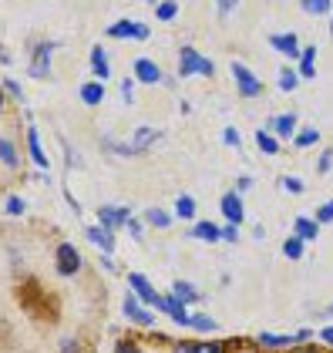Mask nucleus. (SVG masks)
<instances>
[{"label":"nucleus","instance_id":"nucleus-3","mask_svg":"<svg viewBox=\"0 0 333 353\" xmlns=\"http://www.w3.org/2000/svg\"><path fill=\"white\" fill-rule=\"evenodd\" d=\"M310 336H313L310 330H300V333H259L256 347H263V350H293L296 343H306Z\"/></svg>","mask_w":333,"mask_h":353},{"label":"nucleus","instance_id":"nucleus-42","mask_svg":"<svg viewBox=\"0 0 333 353\" xmlns=\"http://www.w3.org/2000/svg\"><path fill=\"white\" fill-rule=\"evenodd\" d=\"M222 243H239V225L225 222V225H222Z\"/></svg>","mask_w":333,"mask_h":353},{"label":"nucleus","instance_id":"nucleus-32","mask_svg":"<svg viewBox=\"0 0 333 353\" xmlns=\"http://www.w3.org/2000/svg\"><path fill=\"white\" fill-rule=\"evenodd\" d=\"M101 145L108 148L111 155H139L132 141H114V138H101Z\"/></svg>","mask_w":333,"mask_h":353},{"label":"nucleus","instance_id":"nucleus-30","mask_svg":"<svg viewBox=\"0 0 333 353\" xmlns=\"http://www.w3.org/2000/svg\"><path fill=\"white\" fill-rule=\"evenodd\" d=\"M155 17H159L162 24H172V21L179 17V3H175V0H162V3H155Z\"/></svg>","mask_w":333,"mask_h":353},{"label":"nucleus","instance_id":"nucleus-50","mask_svg":"<svg viewBox=\"0 0 333 353\" xmlns=\"http://www.w3.org/2000/svg\"><path fill=\"white\" fill-rule=\"evenodd\" d=\"M320 340H323L327 347H333V326H323V330H320Z\"/></svg>","mask_w":333,"mask_h":353},{"label":"nucleus","instance_id":"nucleus-12","mask_svg":"<svg viewBox=\"0 0 333 353\" xmlns=\"http://www.w3.org/2000/svg\"><path fill=\"white\" fill-rule=\"evenodd\" d=\"M98 222L114 232L118 225H128L132 222V209L128 205H98Z\"/></svg>","mask_w":333,"mask_h":353},{"label":"nucleus","instance_id":"nucleus-15","mask_svg":"<svg viewBox=\"0 0 333 353\" xmlns=\"http://www.w3.org/2000/svg\"><path fill=\"white\" fill-rule=\"evenodd\" d=\"M84 236H88V243L91 245H98V252H114V232L105 229L101 222L88 225V229H84Z\"/></svg>","mask_w":333,"mask_h":353},{"label":"nucleus","instance_id":"nucleus-21","mask_svg":"<svg viewBox=\"0 0 333 353\" xmlns=\"http://www.w3.org/2000/svg\"><path fill=\"white\" fill-rule=\"evenodd\" d=\"M189 236H192V239H202V243H219L222 229L216 225V222H209V219H205V222H195L192 229H189Z\"/></svg>","mask_w":333,"mask_h":353},{"label":"nucleus","instance_id":"nucleus-19","mask_svg":"<svg viewBox=\"0 0 333 353\" xmlns=\"http://www.w3.org/2000/svg\"><path fill=\"white\" fill-rule=\"evenodd\" d=\"M159 138H162V132H155V128H148V125H139V128H135V135H132V145H135V152H139V155H145Z\"/></svg>","mask_w":333,"mask_h":353},{"label":"nucleus","instance_id":"nucleus-35","mask_svg":"<svg viewBox=\"0 0 333 353\" xmlns=\"http://www.w3.org/2000/svg\"><path fill=\"white\" fill-rule=\"evenodd\" d=\"M192 330H199V333H216L219 323L212 316H205V313H192Z\"/></svg>","mask_w":333,"mask_h":353},{"label":"nucleus","instance_id":"nucleus-11","mask_svg":"<svg viewBox=\"0 0 333 353\" xmlns=\"http://www.w3.org/2000/svg\"><path fill=\"white\" fill-rule=\"evenodd\" d=\"M270 48H273L276 54H286L290 61H300V54H303L300 37H296L293 30H286V34H270Z\"/></svg>","mask_w":333,"mask_h":353},{"label":"nucleus","instance_id":"nucleus-41","mask_svg":"<svg viewBox=\"0 0 333 353\" xmlns=\"http://www.w3.org/2000/svg\"><path fill=\"white\" fill-rule=\"evenodd\" d=\"M114 353H145V350H141V347L135 343V340H132V336H125V340H118Z\"/></svg>","mask_w":333,"mask_h":353},{"label":"nucleus","instance_id":"nucleus-29","mask_svg":"<svg viewBox=\"0 0 333 353\" xmlns=\"http://www.w3.org/2000/svg\"><path fill=\"white\" fill-rule=\"evenodd\" d=\"M303 249H306V243L300 236H286L283 239V256L286 259H303Z\"/></svg>","mask_w":333,"mask_h":353},{"label":"nucleus","instance_id":"nucleus-5","mask_svg":"<svg viewBox=\"0 0 333 353\" xmlns=\"http://www.w3.org/2000/svg\"><path fill=\"white\" fill-rule=\"evenodd\" d=\"M108 37H114V41H148L152 37V30L145 28V24H139V21H128V17H121V21H114V24H108V30H105Z\"/></svg>","mask_w":333,"mask_h":353},{"label":"nucleus","instance_id":"nucleus-44","mask_svg":"<svg viewBox=\"0 0 333 353\" xmlns=\"http://www.w3.org/2000/svg\"><path fill=\"white\" fill-rule=\"evenodd\" d=\"M222 141H225V145H232V148H239V145H243V138H239L236 128H225V132H222Z\"/></svg>","mask_w":333,"mask_h":353},{"label":"nucleus","instance_id":"nucleus-39","mask_svg":"<svg viewBox=\"0 0 333 353\" xmlns=\"http://www.w3.org/2000/svg\"><path fill=\"white\" fill-rule=\"evenodd\" d=\"M316 222H320V225H330L333 222V199L330 202H323V205L316 209Z\"/></svg>","mask_w":333,"mask_h":353},{"label":"nucleus","instance_id":"nucleus-33","mask_svg":"<svg viewBox=\"0 0 333 353\" xmlns=\"http://www.w3.org/2000/svg\"><path fill=\"white\" fill-rule=\"evenodd\" d=\"M195 216V199L192 195H179L175 199V219H192Z\"/></svg>","mask_w":333,"mask_h":353},{"label":"nucleus","instance_id":"nucleus-45","mask_svg":"<svg viewBox=\"0 0 333 353\" xmlns=\"http://www.w3.org/2000/svg\"><path fill=\"white\" fill-rule=\"evenodd\" d=\"M216 7H219V17H229L239 7V0H216Z\"/></svg>","mask_w":333,"mask_h":353},{"label":"nucleus","instance_id":"nucleus-9","mask_svg":"<svg viewBox=\"0 0 333 353\" xmlns=\"http://www.w3.org/2000/svg\"><path fill=\"white\" fill-rule=\"evenodd\" d=\"M159 313H165L168 320H172V323H179V326H192V313H189V306L175 296V293H165V296H162Z\"/></svg>","mask_w":333,"mask_h":353},{"label":"nucleus","instance_id":"nucleus-4","mask_svg":"<svg viewBox=\"0 0 333 353\" xmlns=\"http://www.w3.org/2000/svg\"><path fill=\"white\" fill-rule=\"evenodd\" d=\"M229 71H232V81H236L239 98H259V94H263V81H259V74H252L243 61H232V68H229Z\"/></svg>","mask_w":333,"mask_h":353},{"label":"nucleus","instance_id":"nucleus-46","mask_svg":"<svg viewBox=\"0 0 333 353\" xmlns=\"http://www.w3.org/2000/svg\"><path fill=\"white\" fill-rule=\"evenodd\" d=\"M61 353H81V343H78L74 336H64V340H61Z\"/></svg>","mask_w":333,"mask_h":353},{"label":"nucleus","instance_id":"nucleus-53","mask_svg":"<svg viewBox=\"0 0 333 353\" xmlns=\"http://www.w3.org/2000/svg\"><path fill=\"white\" fill-rule=\"evenodd\" d=\"M290 353H320L316 347H300V350H290Z\"/></svg>","mask_w":333,"mask_h":353},{"label":"nucleus","instance_id":"nucleus-6","mask_svg":"<svg viewBox=\"0 0 333 353\" xmlns=\"http://www.w3.org/2000/svg\"><path fill=\"white\" fill-rule=\"evenodd\" d=\"M54 270H57V276H74V272H81V266H84V259H81V252L74 249L71 243H61L54 249Z\"/></svg>","mask_w":333,"mask_h":353},{"label":"nucleus","instance_id":"nucleus-7","mask_svg":"<svg viewBox=\"0 0 333 353\" xmlns=\"http://www.w3.org/2000/svg\"><path fill=\"white\" fill-rule=\"evenodd\" d=\"M125 283L132 286V293H135L145 306H152V310H159V306H162V296L155 293V286H152V279H148V276H141V272H128V276H125Z\"/></svg>","mask_w":333,"mask_h":353},{"label":"nucleus","instance_id":"nucleus-48","mask_svg":"<svg viewBox=\"0 0 333 353\" xmlns=\"http://www.w3.org/2000/svg\"><path fill=\"white\" fill-rule=\"evenodd\" d=\"M64 152H68V168H71V165H74V168H81V155H78L71 145H64Z\"/></svg>","mask_w":333,"mask_h":353},{"label":"nucleus","instance_id":"nucleus-47","mask_svg":"<svg viewBox=\"0 0 333 353\" xmlns=\"http://www.w3.org/2000/svg\"><path fill=\"white\" fill-rule=\"evenodd\" d=\"M132 88H135V78H125V81H121V98H125V105L135 101V98H132Z\"/></svg>","mask_w":333,"mask_h":353},{"label":"nucleus","instance_id":"nucleus-38","mask_svg":"<svg viewBox=\"0 0 333 353\" xmlns=\"http://www.w3.org/2000/svg\"><path fill=\"white\" fill-rule=\"evenodd\" d=\"M279 189H283V192H293V195H300L306 185L300 182V179H296V175H283V179H279Z\"/></svg>","mask_w":333,"mask_h":353},{"label":"nucleus","instance_id":"nucleus-2","mask_svg":"<svg viewBox=\"0 0 333 353\" xmlns=\"http://www.w3.org/2000/svg\"><path fill=\"white\" fill-rule=\"evenodd\" d=\"M57 48H61L57 41H41V44H34V48H30V68H28L30 78H37V81H41V78H48V74H51V54H54Z\"/></svg>","mask_w":333,"mask_h":353},{"label":"nucleus","instance_id":"nucleus-55","mask_svg":"<svg viewBox=\"0 0 333 353\" xmlns=\"http://www.w3.org/2000/svg\"><path fill=\"white\" fill-rule=\"evenodd\" d=\"M330 37H333V17H330Z\"/></svg>","mask_w":333,"mask_h":353},{"label":"nucleus","instance_id":"nucleus-25","mask_svg":"<svg viewBox=\"0 0 333 353\" xmlns=\"http://www.w3.org/2000/svg\"><path fill=\"white\" fill-rule=\"evenodd\" d=\"M172 293L182 299L185 306H192V303H199V299H202V293L195 290V283H189V279H175V283H172Z\"/></svg>","mask_w":333,"mask_h":353},{"label":"nucleus","instance_id":"nucleus-28","mask_svg":"<svg viewBox=\"0 0 333 353\" xmlns=\"http://www.w3.org/2000/svg\"><path fill=\"white\" fill-rule=\"evenodd\" d=\"M145 222L155 225V229H168V225H172V216H168L165 209H159V205H148V209H145Z\"/></svg>","mask_w":333,"mask_h":353},{"label":"nucleus","instance_id":"nucleus-52","mask_svg":"<svg viewBox=\"0 0 333 353\" xmlns=\"http://www.w3.org/2000/svg\"><path fill=\"white\" fill-rule=\"evenodd\" d=\"M252 239H256V243H263V239H266V229H263V225H256V229H252Z\"/></svg>","mask_w":333,"mask_h":353},{"label":"nucleus","instance_id":"nucleus-54","mask_svg":"<svg viewBox=\"0 0 333 353\" xmlns=\"http://www.w3.org/2000/svg\"><path fill=\"white\" fill-rule=\"evenodd\" d=\"M327 313H330V316H333V303H330V306H327Z\"/></svg>","mask_w":333,"mask_h":353},{"label":"nucleus","instance_id":"nucleus-17","mask_svg":"<svg viewBox=\"0 0 333 353\" xmlns=\"http://www.w3.org/2000/svg\"><path fill=\"white\" fill-rule=\"evenodd\" d=\"M91 71H94V81H108L111 78V64H108V51L101 44L91 48Z\"/></svg>","mask_w":333,"mask_h":353},{"label":"nucleus","instance_id":"nucleus-16","mask_svg":"<svg viewBox=\"0 0 333 353\" xmlns=\"http://www.w3.org/2000/svg\"><path fill=\"white\" fill-rule=\"evenodd\" d=\"M28 152H30V162L37 165L41 172H48L51 162H48V155H44V148H41V135H37V128L28 125Z\"/></svg>","mask_w":333,"mask_h":353},{"label":"nucleus","instance_id":"nucleus-13","mask_svg":"<svg viewBox=\"0 0 333 353\" xmlns=\"http://www.w3.org/2000/svg\"><path fill=\"white\" fill-rule=\"evenodd\" d=\"M222 216L225 222H232V225H243V219H246V205H243V199H239V192H225L219 202Z\"/></svg>","mask_w":333,"mask_h":353},{"label":"nucleus","instance_id":"nucleus-56","mask_svg":"<svg viewBox=\"0 0 333 353\" xmlns=\"http://www.w3.org/2000/svg\"><path fill=\"white\" fill-rule=\"evenodd\" d=\"M145 3H152V0H145Z\"/></svg>","mask_w":333,"mask_h":353},{"label":"nucleus","instance_id":"nucleus-27","mask_svg":"<svg viewBox=\"0 0 333 353\" xmlns=\"http://www.w3.org/2000/svg\"><path fill=\"white\" fill-rule=\"evenodd\" d=\"M300 10L310 17H327L333 14V0H300Z\"/></svg>","mask_w":333,"mask_h":353},{"label":"nucleus","instance_id":"nucleus-37","mask_svg":"<svg viewBox=\"0 0 333 353\" xmlns=\"http://www.w3.org/2000/svg\"><path fill=\"white\" fill-rule=\"evenodd\" d=\"M3 94H7L10 101H24V88L14 81V78H3Z\"/></svg>","mask_w":333,"mask_h":353},{"label":"nucleus","instance_id":"nucleus-26","mask_svg":"<svg viewBox=\"0 0 333 353\" xmlns=\"http://www.w3.org/2000/svg\"><path fill=\"white\" fill-rule=\"evenodd\" d=\"M256 148L263 155H279V138L270 128H256Z\"/></svg>","mask_w":333,"mask_h":353},{"label":"nucleus","instance_id":"nucleus-51","mask_svg":"<svg viewBox=\"0 0 333 353\" xmlns=\"http://www.w3.org/2000/svg\"><path fill=\"white\" fill-rule=\"evenodd\" d=\"M7 259H10V266H21V252L10 249V245H7Z\"/></svg>","mask_w":333,"mask_h":353},{"label":"nucleus","instance_id":"nucleus-20","mask_svg":"<svg viewBox=\"0 0 333 353\" xmlns=\"http://www.w3.org/2000/svg\"><path fill=\"white\" fill-rule=\"evenodd\" d=\"M172 350L175 353H225V347L216 343V340H192V343H175Z\"/></svg>","mask_w":333,"mask_h":353},{"label":"nucleus","instance_id":"nucleus-36","mask_svg":"<svg viewBox=\"0 0 333 353\" xmlns=\"http://www.w3.org/2000/svg\"><path fill=\"white\" fill-rule=\"evenodd\" d=\"M24 209H28V202H24L21 195H7V199H3V212H7V216H24Z\"/></svg>","mask_w":333,"mask_h":353},{"label":"nucleus","instance_id":"nucleus-43","mask_svg":"<svg viewBox=\"0 0 333 353\" xmlns=\"http://www.w3.org/2000/svg\"><path fill=\"white\" fill-rule=\"evenodd\" d=\"M128 236H132L135 243H145V229H141L139 219H132V222H128Z\"/></svg>","mask_w":333,"mask_h":353},{"label":"nucleus","instance_id":"nucleus-49","mask_svg":"<svg viewBox=\"0 0 333 353\" xmlns=\"http://www.w3.org/2000/svg\"><path fill=\"white\" fill-rule=\"evenodd\" d=\"M252 185V179L250 175H239V179H236V192H246Z\"/></svg>","mask_w":333,"mask_h":353},{"label":"nucleus","instance_id":"nucleus-24","mask_svg":"<svg viewBox=\"0 0 333 353\" xmlns=\"http://www.w3.org/2000/svg\"><path fill=\"white\" fill-rule=\"evenodd\" d=\"M0 162H3V168H10V172L21 168V152H17V145L10 138H0Z\"/></svg>","mask_w":333,"mask_h":353},{"label":"nucleus","instance_id":"nucleus-31","mask_svg":"<svg viewBox=\"0 0 333 353\" xmlns=\"http://www.w3.org/2000/svg\"><path fill=\"white\" fill-rule=\"evenodd\" d=\"M300 81H303V78L296 74V68H283V71H279V78H276L279 91H296V84Z\"/></svg>","mask_w":333,"mask_h":353},{"label":"nucleus","instance_id":"nucleus-34","mask_svg":"<svg viewBox=\"0 0 333 353\" xmlns=\"http://www.w3.org/2000/svg\"><path fill=\"white\" fill-rule=\"evenodd\" d=\"M293 141H296V148H313V145L320 141V132H316V128H300Z\"/></svg>","mask_w":333,"mask_h":353},{"label":"nucleus","instance_id":"nucleus-1","mask_svg":"<svg viewBox=\"0 0 333 353\" xmlns=\"http://www.w3.org/2000/svg\"><path fill=\"white\" fill-rule=\"evenodd\" d=\"M195 74L212 78L216 74V64H212V57L199 54L192 44H182L179 48V78H195Z\"/></svg>","mask_w":333,"mask_h":353},{"label":"nucleus","instance_id":"nucleus-10","mask_svg":"<svg viewBox=\"0 0 333 353\" xmlns=\"http://www.w3.org/2000/svg\"><path fill=\"white\" fill-rule=\"evenodd\" d=\"M132 71H135V81L139 84H162L165 81V74H162V68L152 61V57H135V64H132Z\"/></svg>","mask_w":333,"mask_h":353},{"label":"nucleus","instance_id":"nucleus-22","mask_svg":"<svg viewBox=\"0 0 333 353\" xmlns=\"http://www.w3.org/2000/svg\"><path fill=\"white\" fill-rule=\"evenodd\" d=\"M296 74L303 78V81H310L313 74H316V48L313 44H306L303 54H300V61H296Z\"/></svg>","mask_w":333,"mask_h":353},{"label":"nucleus","instance_id":"nucleus-18","mask_svg":"<svg viewBox=\"0 0 333 353\" xmlns=\"http://www.w3.org/2000/svg\"><path fill=\"white\" fill-rule=\"evenodd\" d=\"M78 98H81L88 108H98L105 101V81H84L78 88Z\"/></svg>","mask_w":333,"mask_h":353},{"label":"nucleus","instance_id":"nucleus-23","mask_svg":"<svg viewBox=\"0 0 333 353\" xmlns=\"http://www.w3.org/2000/svg\"><path fill=\"white\" fill-rule=\"evenodd\" d=\"M293 236H300L303 243H313L316 236H320V222L310 216H300L296 222H293Z\"/></svg>","mask_w":333,"mask_h":353},{"label":"nucleus","instance_id":"nucleus-40","mask_svg":"<svg viewBox=\"0 0 333 353\" xmlns=\"http://www.w3.org/2000/svg\"><path fill=\"white\" fill-rule=\"evenodd\" d=\"M330 168H333V148H323V155H320V162H316V172L327 175Z\"/></svg>","mask_w":333,"mask_h":353},{"label":"nucleus","instance_id":"nucleus-8","mask_svg":"<svg viewBox=\"0 0 333 353\" xmlns=\"http://www.w3.org/2000/svg\"><path fill=\"white\" fill-rule=\"evenodd\" d=\"M121 313H125V320H132V323H139V326H155V313H152V306H145L135 293H125Z\"/></svg>","mask_w":333,"mask_h":353},{"label":"nucleus","instance_id":"nucleus-14","mask_svg":"<svg viewBox=\"0 0 333 353\" xmlns=\"http://www.w3.org/2000/svg\"><path fill=\"white\" fill-rule=\"evenodd\" d=\"M270 132H273L279 141H290V138H296V111L273 114V118H270Z\"/></svg>","mask_w":333,"mask_h":353}]
</instances>
